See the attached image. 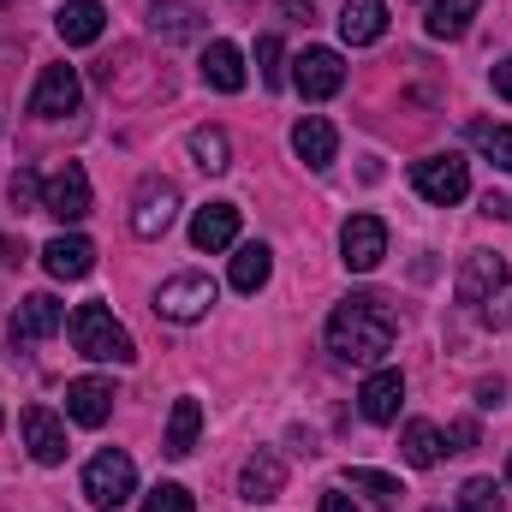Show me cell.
Masks as SVG:
<instances>
[{
    "label": "cell",
    "mask_w": 512,
    "mask_h": 512,
    "mask_svg": "<svg viewBox=\"0 0 512 512\" xmlns=\"http://www.w3.org/2000/svg\"><path fill=\"white\" fill-rule=\"evenodd\" d=\"M66 334H72L78 358H96V364H131V358H137L126 322H120L108 304H78V310L66 316Z\"/></svg>",
    "instance_id": "7a4b0ae2"
},
{
    "label": "cell",
    "mask_w": 512,
    "mask_h": 512,
    "mask_svg": "<svg viewBox=\"0 0 512 512\" xmlns=\"http://www.w3.org/2000/svg\"><path fill=\"white\" fill-rule=\"evenodd\" d=\"M84 495H90V507L120 512L131 495H137V465H131L120 447H102V453L84 465Z\"/></svg>",
    "instance_id": "3957f363"
},
{
    "label": "cell",
    "mask_w": 512,
    "mask_h": 512,
    "mask_svg": "<svg viewBox=\"0 0 512 512\" xmlns=\"http://www.w3.org/2000/svg\"><path fill=\"white\" fill-rule=\"evenodd\" d=\"M42 215H54V221H66V227L90 215V173H84L78 161H66L60 173L42 179Z\"/></svg>",
    "instance_id": "52a82bcc"
},
{
    "label": "cell",
    "mask_w": 512,
    "mask_h": 512,
    "mask_svg": "<svg viewBox=\"0 0 512 512\" xmlns=\"http://www.w3.org/2000/svg\"><path fill=\"white\" fill-rule=\"evenodd\" d=\"M66 417L84 423V429H102V423L114 417V382H102V376L66 382Z\"/></svg>",
    "instance_id": "5bb4252c"
},
{
    "label": "cell",
    "mask_w": 512,
    "mask_h": 512,
    "mask_svg": "<svg viewBox=\"0 0 512 512\" xmlns=\"http://www.w3.org/2000/svg\"><path fill=\"white\" fill-rule=\"evenodd\" d=\"M495 96H507V102H512V54L495 66Z\"/></svg>",
    "instance_id": "8d00e7d4"
},
{
    "label": "cell",
    "mask_w": 512,
    "mask_h": 512,
    "mask_svg": "<svg viewBox=\"0 0 512 512\" xmlns=\"http://www.w3.org/2000/svg\"><path fill=\"white\" fill-rule=\"evenodd\" d=\"M42 268H48L54 280H84V274L96 268V245H90L84 233H60V239L42 245Z\"/></svg>",
    "instance_id": "9a60e30c"
},
{
    "label": "cell",
    "mask_w": 512,
    "mask_h": 512,
    "mask_svg": "<svg viewBox=\"0 0 512 512\" xmlns=\"http://www.w3.org/2000/svg\"><path fill=\"white\" fill-rule=\"evenodd\" d=\"M471 143L501 167V173H512V126H489V120H471Z\"/></svg>",
    "instance_id": "f1b7e54d"
},
{
    "label": "cell",
    "mask_w": 512,
    "mask_h": 512,
    "mask_svg": "<svg viewBox=\"0 0 512 512\" xmlns=\"http://www.w3.org/2000/svg\"><path fill=\"white\" fill-rule=\"evenodd\" d=\"M471 447H477V423H471V417H459V423L447 429V453H471Z\"/></svg>",
    "instance_id": "d590c367"
},
{
    "label": "cell",
    "mask_w": 512,
    "mask_h": 512,
    "mask_svg": "<svg viewBox=\"0 0 512 512\" xmlns=\"http://www.w3.org/2000/svg\"><path fill=\"white\" fill-rule=\"evenodd\" d=\"M429 512H441V507H429Z\"/></svg>",
    "instance_id": "ee69618b"
},
{
    "label": "cell",
    "mask_w": 512,
    "mask_h": 512,
    "mask_svg": "<svg viewBox=\"0 0 512 512\" xmlns=\"http://www.w3.org/2000/svg\"><path fill=\"white\" fill-rule=\"evenodd\" d=\"M268 274H274V251L268 245H239L233 251V292H262L268 286Z\"/></svg>",
    "instance_id": "4316f807"
},
{
    "label": "cell",
    "mask_w": 512,
    "mask_h": 512,
    "mask_svg": "<svg viewBox=\"0 0 512 512\" xmlns=\"http://www.w3.org/2000/svg\"><path fill=\"white\" fill-rule=\"evenodd\" d=\"M191 161H197L203 173H227V167H233V143H227V131L221 126H197L191 131Z\"/></svg>",
    "instance_id": "83f0119b"
},
{
    "label": "cell",
    "mask_w": 512,
    "mask_h": 512,
    "mask_svg": "<svg viewBox=\"0 0 512 512\" xmlns=\"http://www.w3.org/2000/svg\"><path fill=\"white\" fill-rule=\"evenodd\" d=\"M399 340V316L387 310V298L376 292H352L334 316H328V352L340 364H358V370H376Z\"/></svg>",
    "instance_id": "6da1fadb"
},
{
    "label": "cell",
    "mask_w": 512,
    "mask_h": 512,
    "mask_svg": "<svg viewBox=\"0 0 512 512\" xmlns=\"http://www.w3.org/2000/svg\"><path fill=\"white\" fill-rule=\"evenodd\" d=\"M6 191H12V209H18V215H24V209H42V179H36L30 167H18Z\"/></svg>",
    "instance_id": "836d02e7"
},
{
    "label": "cell",
    "mask_w": 512,
    "mask_h": 512,
    "mask_svg": "<svg viewBox=\"0 0 512 512\" xmlns=\"http://www.w3.org/2000/svg\"><path fill=\"white\" fill-rule=\"evenodd\" d=\"M78 102H84V78L72 66H48L36 78V90H30V114L36 120H66V114H78Z\"/></svg>",
    "instance_id": "9c48e42d"
},
{
    "label": "cell",
    "mask_w": 512,
    "mask_h": 512,
    "mask_svg": "<svg viewBox=\"0 0 512 512\" xmlns=\"http://www.w3.org/2000/svg\"><path fill=\"white\" fill-rule=\"evenodd\" d=\"M507 280V262L495 251H471L465 256V268H459V304H483L495 286Z\"/></svg>",
    "instance_id": "7402d4cb"
},
{
    "label": "cell",
    "mask_w": 512,
    "mask_h": 512,
    "mask_svg": "<svg viewBox=\"0 0 512 512\" xmlns=\"http://www.w3.org/2000/svg\"><path fill=\"white\" fill-rule=\"evenodd\" d=\"M483 12V0H429V12H423V24H429V36L435 42H459L465 30H471V18Z\"/></svg>",
    "instance_id": "d4e9b609"
},
{
    "label": "cell",
    "mask_w": 512,
    "mask_h": 512,
    "mask_svg": "<svg viewBox=\"0 0 512 512\" xmlns=\"http://www.w3.org/2000/svg\"><path fill=\"white\" fill-rule=\"evenodd\" d=\"M280 6H286L292 24H310V0H280Z\"/></svg>",
    "instance_id": "f35d334b"
},
{
    "label": "cell",
    "mask_w": 512,
    "mask_h": 512,
    "mask_svg": "<svg viewBox=\"0 0 512 512\" xmlns=\"http://www.w3.org/2000/svg\"><path fill=\"white\" fill-rule=\"evenodd\" d=\"M322 512H358L346 495H322Z\"/></svg>",
    "instance_id": "60d3db41"
},
{
    "label": "cell",
    "mask_w": 512,
    "mask_h": 512,
    "mask_svg": "<svg viewBox=\"0 0 512 512\" xmlns=\"http://www.w3.org/2000/svg\"><path fill=\"white\" fill-rule=\"evenodd\" d=\"M197 435H203V405L185 393V399H173V417H167V435H161V453L167 459H185L191 447H197Z\"/></svg>",
    "instance_id": "cb8c5ba5"
},
{
    "label": "cell",
    "mask_w": 512,
    "mask_h": 512,
    "mask_svg": "<svg viewBox=\"0 0 512 512\" xmlns=\"http://www.w3.org/2000/svg\"><path fill=\"white\" fill-rule=\"evenodd\" d=\"M346 483H352V489H364V495H376L382 507L399 501V483H393L387 471H370V465H352V471H346Z\"/></svg>",
    "instance_id": "d6a6232c"
},
{
    "label": "cell",
    "mask_w": 512,
    "mask_h": 512,
    "mask_svg": "<svg viewBox=\"0 0 512 512\" xmlns=\"http://www.w3.org/2000/svg\"><path fill=\"white\" fill-rule=\"evenodd\" d=\"M501 393H507L501 382H483V387H477V405H489V411H495V405H501Z\"/></svg>",
    "instance_id": "74e56055"
},
{
    "label": "cell",
    "mask_w": 512,
    "mask_h": 512,
    "mask_svg": "<svg viewBox=\"0 0 512 512\" xmlns=\"http://www.w3.org/2000/svg\"><path fill=\"white\" fill-rule=\"evenodd\" d=\"M0 262H6V268H12V262H24V245H18V239H0Z\"/></svg>",
    "instance_id": "ab89813d"
},
{
    "label": "cell",
    "mask_w": 512,
    "mask_h": 512,
    "mask_svg": "<svg viewBox=\"0 0 512 512\" xmlns=\"http://www.w3.org/2000/svg\"><path fill=\"white\" fill-rule=\"evenodd\" d=\"M256 72H262L268 90L286 84V48H280V36H256Z\"/></svg>",
    "instance_id": "4dcf8cb0"
},
{
    "label": "cell",
    "mask_w": 512,
    "mask_h": 512,
    "mask_svg": "<svg viewBox=\"0 0 512 512\" xmlns=\"http://www.w3.org/2000/svg\"><path fill=\"white\" fill-rule=\"evenodd\" d=\"M24 447L36 465H66V423L48 411V405H24Z\"/></svg>",
    "instance_id": "7c38bea8"
},
{
    "label": "cell",
    "mask_w": 512,
    "mask_h": 512,
    "mask_svg": "<svg viewBox=\"0 0 512 512\" xmlns=\"http://www.w3.org/2000/svg\"><path fill=\"white\" fill-rule=\"evenodd\" d=\"M411 185H417V197L423 203H435V209H453V203H465L471 197V167L447 149V155H423L417 167H411Z\"/></svg>",
    "instance_id": "277c9868"
},
{
    "label": "cell",
    "mask_w": 512,
    "mask_h": 512,
    "mask_svg": "<svg viewBox=\"0 0 512 512\" xmlns=\"http://www.w3.org/2000/svg\"><path fill=\"white\" fill-rule=\"evenodd\" d=\"M137 512H197V501H191V489L185 483H155L149 495H143V507Z\"/></svg>",
    "instance_id": "1f68e13d"
},
{
    "label": "cell",
    "mask_w": 512,
    "mask_h": 512,
    "mask_svg": "<svg viewBox=\"0 0 512 512\" xmlns=\"http://www.w3.org/2000/svg\"><path fill=\"white\" fill-rule=\"evenodd\" d=\"M399 447H405V465L429 471V465H441V453H447V435H441L435 423L411 417V423H405V435H399Z\"/></svg>",
    "instance_id": "484cf974"
},
{
    "label": "cell",
    "mask_w": 512,
    "mask_h": 512,
    "mask_svg": "<svg viewBox=\"0 0 512 512\" xmlns=\"http://www.w3.org/2000/svg\"><path fill=\"white\" fill-rule=\"evenodd\" d=\"M149 30L161 42H185L203 30V6L197 0H149Z\"/></svg>",
    "instance_id": "d6986e66"
},
{
    "label": "cell",
    "mask_w": 512,
    "mask_h": 512,
    "mask_svg": "<svg viewBox=\"0 0 512 512\" xmlns=\"http://www.w3.org/2000/svg\"><path fill=\"white\" fill-rule=\"evenodd\" d=\"M60 328H66V304H60L54 292H30V298L12 310V322H6L12 346H36V340H48V334H60Z\"/></svg>",
    "instance_id": "30bf717a"
},
{
    "label": "cell",
    "mask_w": 512,
    "mask_h": 512,
    "mask_svg": "<svg viewBox=\"0 0 512 512\" xmlns=\"http://www.w3.org/2000/svg\"><path fill=\"white\" fill-rule=\"evenodd\" d=\"M0 6H12V0H0Z\"/></svg>",
    "instance_id": "7bdbcfd3"
},
{
    "label": "cell",
    "mask_w": 512,
    "mask_h": 512,
    "mask_svg": "<svg viewBox=\"0 0 512 512\" xmlns=\"http://www.w3.org/2000/svg\"><path fill=\"white\" fill-rule=\"evenodd\" d=\"M54 30H60L66 48H90V42H102V30H108V6H102V0H66V6L54 12Z\"/></svg>",
    "instance_id": "4fadbf2b"
},
{
    "label": "cell",
    "mask_w": 512,
    "mask_h": 512,
    "mask_svg": "<svg viewBox=\"0 0 512 512\" xmlns=\"http://www.w3.org/2000/svg\"><path fill=\"white\" fill-rule=\"evenodd\" d=\"M0 423H6V417H0Z\"/></svg>",
    "instance_id": "f6af8a7d"
},
{
    "label": "cell",
    "mask_w": 512,
    "mask_h": 512,
    "mask_svg": "<svg viewBox=\"0 0 512 512\" xmlns=\"http://www.w3.org/2000/svg\"><path fill=\"white\" fill-rule=\"evenodd\" d=\"M233 239H239V209L233 203H209V209H197L191 215V245L197 251H233Z\"/></svg>",
    "instance_id": "2e32d148"
},
{
    "label": "cell",
    "mask_w": 512,
    "mask_h": 512,
    "mask_svg": "<svg viewBox=\"0 0 512 512\" xmlns=\"http://www.w3.org/2000/svg\"><path fill=\"white\" fill-rule=\"evenodd\" d=\"M501 507H507V495H501L495 477H471V483L459 489V512H501Z\"/></svg>",
    "instance_id": "f546056e"
},
{
    "label": "cell",
    "mask_w": 512,
    "mask_h": 512,
    "mask_svg": "<svg viewBox=\"0 0 512 512\" xmlns=\"http://www.w3.org/2000/svg\"><path fill=\"white\" fill-rule=\"evenodd\" d=\"M507 483H512V459H507Z\"/></svg>",
    "instance_id": "b9f144b4"
},
{
    "label": "cell",
    "mask_w": 512,
    "mask_h": 512,
    "mask_svg": "<svg viewBox=\"0 0 512 512\" xmlns=\"http://www.w3.org/2000/svg\"><path fill=\"white\" fill-rule=\"evenodd\" d=\"M292 84H298L310 102H328V96H340V84H346V60H340L334 48H304V54L292 60Z\"/></svg>",
    "instance_id": "8fae6325"
},
{
    "label": "cell",
    "mask_w": 512,
    "mask_h": 512,
    "mask_svg": "<svg viewBox=\"0 0 512 512\" xmlns=\"http://www.w3.org/2000/svg\"><path fill=\"white\" fill-rule=\"evenodd\" d=\"M399 405H405V376H399V370H376V376L364 382V393H358V411H364L370 423H393Z\"/></svg>",
    "instance_id": "44dd1931"
},
{
    "label": "cell",
    "mask_w": 512,
    "mask_h": 512,
    "mask_svg": "<svg viewBox=\"0 0 512 512\" xmlns=\"http://www.w3.org/2000/svg\"><path fill=\"white\" fill-rule=\"evenodd\" d=\"M203 84L221 90V96H239L245 90V54L233 42H209L203 48Z\"/></svg>",
    "instance_id": "603a6c76"
},
{
    "label": "cell",
    "mask_w": 512,
    "mask_h": 512,
    "mask_svg": "<svg viewBox=\"0 0 512 512\" xmlns=\"http://www.w3.org/2000/svg\"><path fill=\"white\" fill-rule=\"evenodd\" d=\"M209 304H215V280L209 274H173L155 292V316H167V322H203Z\"/></svg>",
    "instance_id": "8992f818"
},
{
    "label": "cell",
    "mask_w": 512,
    "mask_h": 512,
    "mask_svg": "<svg viewBox=\"0 0 512 512\" xmlns=\"http://www.w3.org/2000/svg\"><path fill=\"white\" fill-rule=\"evenodd\" d=\"M340 36L352 48H370L387 36V0H346L340 6Z\"/></svg>",
    "instance_id": "ffe728a7"
},
{
    "label": "cell",
    "mask_w": 512,
    "mask_h": 512,
    "mask_svg": "<svg viewBox=\"0 0 512 512\" xmlns=\"http://www.w3.org/2000/svg\"><path fill=\"white\" fill-rule=\"evenodd\" d=\"M483 322H489V328H512V274L483 298Z\"/></svg>",
    "instance_id": "e575fe53"
},
{
    "label": "cell",
    "mask_w": 512,
    "mask_h": 512,
    "mask_svg": "<svg viewBox=\"0 0 512 512\" xmlns=\"http://www.w3.org/2000/svg\"><path fill=\"white\" fill-rule=\"evenodd\" d=\"M179 215V185L161 179V173H143L137 191H131V233L137 239H161Z\"/></svg>",
    "instance_id": "5b68a950"
},
{
    "label": "cell",
    "mask_w": 512,
    "mask_h": 512,
    "mask_svg": "<svg viewBox=\"0 0 512 512\" xmlns=\"http://www.w3.org/2000/svg\"><path fill=\"white\" fill-rule=\"evenodd\" d=\"M280 489H286V465H280V453H268V447L251 453V459H245V471H239V495H245L251 507H268Z\"/></svg>",
    "instance_id": "ac0fdd59"
},
{
    "label": "cell",
    "mask_w": 512,
    "mask_h": 512,
    "mask_svg": "<svg viewBox=\"0 0 512 512\" xmlns=\"http://www.w3.org/2000/svg\"><path fill=\"white\" fill-rule=\"evenodd\" d=\"M382 256H387V221L382 215H352V221L340 227V262H346L352 274L382 268Z\"/></svg>",
    "instance_id": "ba28073f"
},
{
    "label": "cell",
    "mask_w": 512,
    "mask_h": 512,
    "mask_svg": "<svg viewBox=\"0 0 512 512\" xmlns=\"http://www.w3.org/2000/svg\"><path fill=\"white\" fill-rule=\"evenodd\" d=\"M292 149H298V161H304L310 173H322V167H334V149H340V131L328 126L322 114H304V120L292 126Z\"/></svg>",
    "instance_id": "e0dca14e"
}]
</instances>
